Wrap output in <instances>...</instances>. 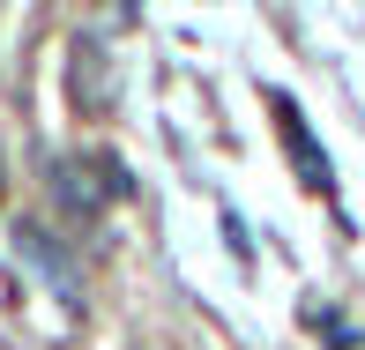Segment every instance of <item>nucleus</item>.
I'll return each instance as SVG.
<instances>
[{
  "mask_svg": "<svg viewBox=\"0 0 365 350\" xmlns=\"http://www.w3.org/2000/svg\"><path fill=\"white\" fill-rule=\"evenodd\" d=\"M53 187H60V209H68V216H97L105 202H120V194H135V179L120 172V157H105V149H90L82 164H60V172H53Z\"/></svg>",
  "mask_w": 365,
  "mask_h": 350,
  "instance_id": "f257e3e1",
  "label": "nucleus"
},
{
  "mask_svg": "<svg viewBox=\"0 0 365 350\" xmlns=\"http://www.w3.org/2000/svg\"><path fill=\"white\" fill-rule=\"evenodd\" d=\"M269 120H276V135H284V149H291L298 179H306L313 194H336V172H328V157H321V142H313V127H306V112H298V97L269 90Z\"/></svg>",
  "mask_w": 365,
  "mask_h": 350,
  "instance_id": "f03ea898",
  "label": "nucleus"
},
{
  "mask_svg": "<svg viewBox=\"0 0 365 350\" xmlns=\"http://www.w3.org/2000/svg\"><path fill=\"white\" fill-rule=\"evenodd\" d=\"M306 328H313V336H321L328 350H365V336H358L351 321H343L336 306H306Z\"/></svg>",
  "mask_w": 365,
  "mask_h": 350,
  "instance_id": "7ed1b4c3",
  "label": "nucleus"
}]
</instances>
